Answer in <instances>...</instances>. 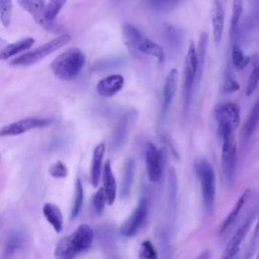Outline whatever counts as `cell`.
<instances>
[{"label":"cell","instance_id":"7c38bea8","mask_svg":"<svg viewBox=\"0 0 259 259\" xmlns=\"http://www.w3.org/2000/svg\"><path fill=\"white\" fill-rule=\"evenodd\" d=\"M253 222V215L250 217L240 228L239 230L234 234V236L231 238V240L228 242L225 251L223 252L220 259H234L240 249V246L248 233L251 225Z\"/></svg>","mask_w":259,"mask_h":259},{"label":"cell","instance_id":"7402d4cb","mask_svg":"<svg viewBox=\"0 0 259 259\" xmlns=\"http://www.w3.org/2000/svg\"><path fill=\"white\" fill-rule=\"evenodd\" d=\"M135 168L136 164L133 159H127L124 163L122 177H121V184H120V197H126L132 189L134 176H135Z\"/></svg>","mask_w":259,"mask_h":259},{"label":"cell","instance_id":"4dcf8cb0","mask_svg":"<svg viewBox=\"0 0 259 259\" xmlns=\"http://www.w3.org/2000/svg\"><path fill=\"white\" fill-rule=\"evenodd\" d=\"M12 1L0 0V21L4 27H9L12 18Z\"/></svg>","mask_w":259,"mask_h":259},{"label":"cell","instance_id":"836d02e7","mask_svg":"<svg viewBox=\"0 0 259 259\" xmlns=\"http://www.w3.org/2000/svg\"><path fill=\"white\" fill-rule=\"evenodd\" d=\"M105 203H106V199H105V194L103 191V188H99L96 193L93 196V200H92V204H93V209L95 211V213L97 214H101L104 210L105 207Z\"/></svg>","mask_w":259,"mask_h":259},{"label":"cell","instance_id":"603a6c76","mask_svg":"<svg viewBox=\"0 0 259 259\" xmlns=\"http://www.w3.org/2000/svg\"><path fill=\"white\" fill-rule=\"evenodd\" d=\"M136 49L146 55L155 57L159 62H163L165 59L164 49L159 44L146 36H144Z\"/></svg>","mask_w":259,"mask_h":259},{"label":"cell","instance_id":"d4e9b609","mask_svg":"<svg viewBox=\"0 0 259 259\" xmlns=\"http://www.w3.org/2000/svg\"><path fill=\"white\" fill-rule=\"evenodd\" d=\"M207 33L202 32L199 37L198 47L196 50V61H197V73H196V82H199L202 77V72L204 68L206 47H207Z\"/></svg>","mask_w":259,"mask_h":259},{"label":"cell","instance_id":"5bb4252c","mask_svg":"<svg viewBox=\"0 0 259 259\" xmlns=\"http://www.w3.org/2000/svg\"><path fill=\"white\" fill-rule=\"evenodd\" d=\"M211 18V30L212 36L217 44H220L223 32H224V24H225V8L224 3L221 1H213L210 12Z\"/></svg>","mask_w":259,"mask_h":259},{"label":"cell","instance_id":"ab89813d","mask_svg":"<svg viewBox=\"0 0 259 259\" xmlns=\"http://www.w3.org/2000/svg\"><path fill=\"white\" fill-rule=\"evenodd\" d=\"M259 234V220H258V223H257V226H256V230H255V237Z\"/></svg>","mask_w":259,"mask_h":259},{"label":"cell","instance_id":"f546056e","mask_svg":"<svg viewBox=\"0 0 259 259\" xmlns=\"http://www.w3.org/2000/svg\"><path fill=\"white\" fill-rule=\"evenodd\" d=\"M232 62L235 68L239 70L245 68L249 62V58L244 54L241 47L237 44H234L232 47Z\"/></svg>","mask_w":259,"mask_h":259},{"label":"cell","instance_id":"d590c367","mask_svg":"<svg viewBox=\"0 0 259 259\" xmlns=\"http://www.w3.org/2000/svg\"><path fill=\"white\" fill-rule=\"evenodd\" d=\"M49 173L54 178H65L68 175V168L62 161H57L50 166Z\"/></svg>","mask_w":259,"mask_h":259},{"label":"cell","instance_id":"9c48e42d","mask_svg":"<svg viewBox=\"0 0 259 259\" xmlns=\"http://www.w3.org/2000/svg\"><path fill=\"white\" fill-rule=\"evenodd\" d=\"M148 214V200L143 197L137 207L133 210L130 217L120 226L119 232L124 237H132L136 235L143 227Z\"/></svg>","mask_w":259,"mask_h":259},{"label":"cell","instance_id":"30bf717a","mask_svg":"<svg viewBox=\"0 0 259 259\" xmlns=\"http://www.w3.org/2000/svg\"><path fill=\"white\" fill-rule=\"evenodd\" d=\"M146 168L147 175L151 182H159L162 177V159L158 148L149 142L146 146Z\"/></svg>","mask_w":259,"mask_h":259},{"label":"cell","instance_id":"5b68a950","mask_svg":"<svg viewBox=\"0 0 259 259\" xmlns=\"http://www.w3.org/2000/svg\"><path fill=\"white\" fill-rule=\"evenodd\" d=\"M197 73V61H196V48L193 41L189 42L185 62H184V82H183V113L186 114L191 103V96L193 87L196 83Z\"/></svg>","mask_w":259,"mask_h":259},{"label":"cell","instance_id":"f1b7e54d","mask_svg":"<svg viewBox=\"0 0 259 259\" xmlns=\"http://www.w3.org/2000/svg\"><path fill=\"white\" fill-rule=\"evenodd\" d=\"M66 4L64 0H53L46 3L45 6V17L49 22H54V19L57 17L63 6Z\"/></svg>","mask_w":259,"mask_h":259},{"label":"cell","instance_id":"f35d334b","mask_svg":"<svg viewBox=\"0 0 259 259\" xmlns=\"http://www.w3.org/2000/svg\"><path fill=\"white\" fill-rule=\"evenodd\" d=\"M196 259H210V252L208 250L203 251L196 257Z\"/></svg>","mask_w":259,"mask_h":259},{"label":"cell","instance_id":"83f0119b","mask_svg":"<svg viewBox=\"0 0 259 259\" xmlns=\"http://www.w3.org/2000/svg\"><path fill=\"white\" fill-rule=\"evenodd\" d=\"M122 34L125 42L128 46H132L135 48H137V46L145 36L135 25L131 23H125L122 26Z\"/></svg>","mask_w":259,"mask_h":259},{"label":"cell","instance_id":"e0dca14e","mask_svg":"<svg viewBox=\"0 0 259 259\" xmlns=\"http://www.w3.org/2000/svg\"><path fill=\"white\" fill-rule=\"evenodd\" d=\"M134 119V114L133 112H128L124 114L120 120L118 121L116 127L113 131L112 137H111V142H110V148L112 151H115L119 149L122 144L124 143V140L126 138L130 123Z\"/></svg>","mask_w":259,"mask_h":259},{"label":"cell","instance_id":"e575fe53","mask_svg":"<svg viewBox=\"0 0 259 259\" xmlns=\"http://www.w3.org/2000/svg\"><path fill=\"white\" fill-rule=\"evenodd\" d=\"M258 83H259V65L255 66L250 73V76L246 85V90H245V93L247 96H250L255 91Z\"/></svg>","mask_w":259,"mask_h":259},{"label":"cell","instance_id":"484cf974","mask_svg":"<svg viewBox=\"0 0 259 259\" xmlns=\"http://www.w3.org/2000/svg\"><path fill=\"white\" fill-rule=\"evenodd\" d=\"M258 123H259V99L253 105V107L250 111V114L244 124L243 133H244L245 138L248 139L254 134Z\"/></svg>","mask_w":259,"mask_h":259},{"label":"cell","instance_id":"8fae6325","mask_svg":"<svg viewBox=\"0 0 259 259\" xmlns=\"http://www.w3.org/2000/svg\"><path fill=\"white\" fill-rule=\"evenodd\" d=\"M45 1L42 0H20L18 1V4L26 10L28 13H30L35 21L41 25L47 30H54L56 28L54 22H49L45 17Z\"/></svg>","mask_w":259,"mask_h":259},{"label":"cell","instance_id":"52a82bcc","mask_svg":"<svg viewBox=\"0 0 259 259\" xmlns=\"http://www.w3.org/2000/svg\"><path fill=\"white\" fill-rule=\"evenodd\" d=\"M214 116L218 121V132L236 131L240 122V107L235 102L222 103L215 108Z\"/></svg>","mask_w":259,"mask_h":259},{"label":"cell","instance_id":"3957f363","mask_svg":"<svg viewBox=\"0 0 259 259\" xmlns=\"http://www.w3.org/2000/svg\"><path fill=\"white\" fill-rule=\"evenodd\" d=\"M195 171L200 182L202 200L205 208L211 210L215 198V173L207 160H199L195 164Z\"/></svg>","mask_w":259,"mask_h":259},{"label":"cell","instance_id":"8992f818","mask_svg":"<svg viewBox=\"0 0 259 259\" xmlns=\"http://www.w3.org/2000/svg\"><path fill=\"white\" fill-rule=\"evenodd\" d=\"M223 139L222 147V169L229 183L234 180L237 164V142L234 131H224L219 134Z\"/></svg>","mask_w":259,"mask_h":259},{"label":"cell","instance_id":"44dd1931","mask_svg":"<svg viewBox=\"0 0 259 259\" xmlns=\"http://www.w3.org/2000/svg\"><path fill=\"white\" fill-rule=\"evenodd\" d=\"M42 213L53 229L60 233L63 229V214L59 206L52 202H46L42 206Z\"/></svg>","mask_w":259,"mask_h":259},{"label":"cell","instance_id":"277c9868","mask_svg":"<svg viewBox=\"0 0 259 259\" xmlns=\"http://www.w3.org/2000/svg\"><path fill=\"white\" fill-rule=\"evenodd\" d=\"M70 40H71V35L70 34L65 33V34L59 35L58 37L50 40L49 42L30 51V52H27V53H25V54H23L19 57H16L15 59H13L10 62V65H12V66H29V65H32V64L42 60L47 56L51 55L52 53H54L55 51H57L61 47L65 46Z\"/></svg>","mask_w":259,"mask_h":259},{"label":"cell","instance_id":"ba28073f","mask_svg":"<svg viewBox=\"0 0 259 259\" xmlns=\"http://www.w3.org/2000/svg\"><path fill=\"white\" fill-rule=\"evenodd\" d=\"M52 123L50 118H40V117H27L19 119L7 125H4L0 128V137H12L19 136L26 132H29L34 128H42Z\"/></svg>","mask_w":259,"mask_h":259},{"label":"cell","instance_id":"b9f144b4","mask_svg":"<svg viewBox=\"0 0 259 259\" xmlns=\"http://www.w3.org/2000/svg\"><path fill=\"white\" fill-rule=\"evenodd\" d=\"M0 160H1V155H0Z\"/></svg>","mask_w":259,"mask_h":259},{"label":"cell","instance_id":"9a60e30c","mask_svg":"<svg viewBox=\"0 0 259 259\" xmlns=\"http://www.w3.org/2000/svg\"><path fill=\"white\" fill-rule=\"evenodd\" d=\"M124 84V79L121 75L114 74L109 75L101 79L96 85V91L99 95L104 97H110L116 94L122 88Z\"/></svg>","mask_w":259,"mask_h":259},{"label":"cell","instance_id":"8d00e7d4","mask_svg":"<svg viewBox=\"0 0 259 259\" xmlns=\"http://www.w3.org/2000/svg\"><path fill=\"white\" fill-rule=\"evenodd\" d=\"M240 89V85L238 82L231 76V75H226L224 79V84H223V90L228 93L235 92Z\"/></svg>","mask_w":259,"mask_h":259},{"label":"cell","instance_id":"ffe728a7","mask_svg":"<svg viewBox=\"0 0 259 259\" xmlns=\"http://www.w3.org/2000/svg\"><path fill=\"white\" fill-rule=\"evenodd\" d=\"M33 40L32 37H25L12 44L6 42L0 50V60H6L29 49L33 45Z\"/></svg>","mask_w":259,"mask_h":259},{"label":"cell","instance_id":"ac0fdd59","mask_svg":"<svg viewBox=\"0 0 259 259\" xmlns=\"http://www.w3.org/2000/svg\"><path fill=\"white\" fill-rule=\"evenodd\" d=\"M104 153H105V144L102 142V143H99L95 147V149L93 151V156H92L90 178H91V183L94 187H97V185L99 183Z\"/></svg>","mask_w":259,"mask_h":259},{"label":"cell","instance_id":"d6a6232c","mask_svg":"<svg viewBox=\"0 0 259 259\" xmlns=\"http://www.w3.org/2000/svg\"><path fill=\"white\" fill-rule=\"evenodd\" d=\"M243 13V2L242 1H234L233 2V10H232V18H231V32L234 33L239 21L241 19Z\"/></svg>","mask_w":259,"mask_h":259},{"label":"cell","instance_id":"6da1fadb","mask_svg":"<svg viewBox=\"0 0 259 259\" xmlns=\"http://www.w3.org/2000/svg\"><path fill=\"white\" fill-rule=\"evenodd\" d=\"M94 232L88 225H80L72 234L64 237L56 246L55 255L60 259H70L88 249L93 241Z\"/></svg>","mask_w":259,"mask_h":259},{"label":"cell","instance_id":"d6986e66","mask_svg":"<svg viewBox=\"0 0 259 259\" xmlns=\"http://www.w3.org/2000/svg\"><path fill=\"white\" fill-rule=\"evenodd\" d=\"M24 238L20 231L12 230L10 231L5 239L4 248L0 259H9L23 244Z\"/></svg>","mask_w":259,"mask_h":259},{"label":"cell","instance_id":"7a4b0ae2","mask_svg":"<svg viewBox=\"0 0 259 259\" xmlns=\"http://www.w3.org/2000/svg\"><path fill=\"white\" fill-rule=\"evenodd\" d=\"M86 57L78 48L69 49L59 55L51 64L52 70L57 78L69 81L76 78L85 65Z\"/></svg>","mask_w":259,"mask_h":259},{"label":"cell","instance_id":"1f68e13d","mask_svg":"<svg viewBox=\"0 0 259 259\" xmlns=\"http://www.w3.org/2000/svg\"><path fill=\"white\" fill-rule=\"evenodd\" d=\"M139 259H158V253L149 240H145L142 242L139 248Z\"/></svg>","mask_w":259,"mask_h":259},{"label":"cell","instance_id":"74e56055","mask_svg":"<svg viewBox=\"0 0 259 259\" xmlns=\"http://www.w3.org/2000/svg\"><path fill=\"white\" fill-rule=\"evenodd\" d=\"M116 64H118V61H116L114 59L100 60V61L96 62V64L94 65V69L95 70H103V69H106V68L114 67Z\"/></svg>","mask_w":259,"mask_h":259},{"label":"cell","instance_id":"4fadbf2b","mask_svg":"<svg viewBox=\"0 0 259 259\" xmlns=\"http://www.w3.org/2000/svg\"><path fill=\"white\" fill-rule=\"evenodd\" d=\"M178 82V70L172 68L164 82L163 91H162V114L165 115L173 101Z\"/></svg>","mask_w":259,"mask_h":259},{"label":"cell","instance_id":"2e32d148","mask_svg":"<svg viewBox=\"0 0 259 259\" xmlns=\"http://www.w3.org/2000/svg\"><path fill=\"white\" fill-rule=\"evenodd\" d=\"M102 180H103V191L105 194L106 203L111 205L116 197V181L112 172L111 163L107 160L104 164L102 170Z\"/></svg>","mask_w":259,"mask_h":259},{"label":"cell","instance_id":"60d3db41","mask_svg":"<svg viewBox=\"0 0 259 259\" xmlns=\"http://www.w3.org/2000/svg\"><path fill=\"white\" fill-rule=\"evenodd\" d=\"M255 259H259V252H258V254H257V256H256Z\"/></svg>","mask_w":259,"mask_h":259},{"label":"cell","instance_id":"4316f807","mask_svg":"<svg viewBox=\"0 0 259 259\" xmlns=\"http://www.w3.org/2000/svg\"><path fill=\"white\" fill-rule=\"evenodd\" d=\"M83 197H84L83 185L80 178H77L75 183V191H74V198H73V203L71 208L70 220H74L79 215L82 208V204H83Z\"/></svg>","mask_w":259,"mask_h":259},{"label":"cell","instance_id":"cb8c5ba5","mask_svg":"<svg viewBox=\"0 0 259 259\" xmlns=\"http://www.w3.org/2000/svg\"><path fill=\"white\" fill-rule=\"evenodd\" d=\"M249 192H250L249 189L245 190V191L241 194V196L238 198V200L236 201L235 205L233 206V208L231 209V211L229 212V214L227 215V218H226L225 221L223 222V224H222V226H221V232H225V231L236 221V219L238 218V215H239V213H240V211H241L243 205L245 204L246 199L248 198Z\"/></svg>","mask_w":259,"mask_h":259}]
</instances>
